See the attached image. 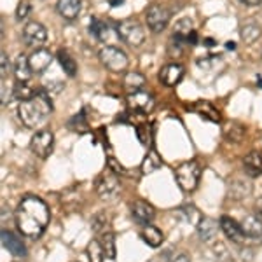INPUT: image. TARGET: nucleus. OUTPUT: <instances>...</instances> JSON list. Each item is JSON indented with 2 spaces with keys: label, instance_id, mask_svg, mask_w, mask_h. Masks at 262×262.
I'll list each match as a JSON object with an SVG mask.
<instances>
[{
  "label": "nucleus",
  "instance_id": "nucleus-1",
  "mask_svg": "<svg viewBox=\"0 0 262 262\" xmlns=\"http://www.w3.org/2000/svg\"><path fill=\"white\" fill-rule=\"evenodd\" d=\"M51 221L49 206L35 196H27L16 210V226L21 234L39 238Z\"/></svg>",
  "mask_w": 262,
  "mask_h": 262
},
{
  "label": "nucleus",
  "instance_id": "nucleus-2",
  "mask_svg": "<svg viewBox=\"0 0 262 262\" xmlns=\"http://www.w3.org/2000/svg\"><path fill=\"white\" fill-rule=\"evenodd\" d=\"M51 112H53V103H51V95L46 90H37L30 100L19 101L18 105L19 119L30 129L44 124Z\"/></svg>",
  "mask_w": 262,
  "mask_h": 262
},
{
  "label": "nucleus",
  "instance_id": "nucleus-3",
  "mask_svg": "<svg viewBox=\"0 0 262 262\" xmlns=\"http://www.w3.org/2000/svg\"><path fill=\"white\" fill-rule=\"evenodd\" d=\"M200 177H201V166L196 159L179 164V168L175 170L177 184H179V187L184 192H192L198 187V184H200Z\"/></svg>",
  "mask_w": 262,
  "mask_h": 262
},
{
  "label": "nucleus",
  "instance_id": "nucleus-4",
  "mask_svg": "<svg viewBox=\"0 0 262 262\" xmlns=\"http://www.w3.org/2000/svg\"><path fill=\"white\" fill-rule=\"evenodd\" d=\"M117 35L122 42H126L131 48H140L145 40V30L138 21L135 19H124L116 25Z\"/></svg>",
  "mask_w": 262,
  "mask_h": 262
},
{
  "label": "nucleus",
  "instance_id": "nucleus-5",
  "mask_svg": "<svg viewBox=\"0 0 262 262\" xmlns=\"http://www.w3.org/2000/svg\"><path fill=\"white\" fill-rule=\"evenodd\" d=\"M98 58H100L101 65L111 72H124L129 65V60H128V56H126V53L121 51L119 48H116V46H105V48H101L98 53Z\"/></svg>",
  "mask_w": 262,
  "mask_h": 262
},
{
  "label": "nucleus",
  "instance_id": "nucleus-6",
  "mask_svg": "<svg viewBox=\"0 0 262 262\" xmlns=\"http://www.w3.org/2000/svg\"><path fill=\"white\" fill-rule=\"evenodd\" d=\"M121 191V182L117 179V175L112 170L107 173H101L96 180V194H98L100 200L108 201L112 198H116Z\"/></svg>",
  "mask_w": 262,
  "mask_h": 262
},
{
  "label": "nucleus",
  "instance_id": "nucleus-7",
  "mask_svg": "<svg viewBox=\"0 0 262 262\" xmlns=\"http://www.w3.org/2000/svg\"><path fill=\"white\" fill-rule=\"evenodd\" d=\"M145 18L147 27L150 28L152 33H161L168 27V23H170L171 12L164 6H161V4H152L145 12Z\"/></svg>",
  "mask_w": 262,
  "mask_h": 262
},
{
  "label": "nucleus",
  "instance_id": "nucleus-8",
  "mask_svg": "<svg viewBox=\"0 0 262 262\" xmlns=\"http://www.w3.org/2000/svg\"><path fill=\"white\" fill-rule=\"evenodd\" d=\"M30 149L37 158L40 159H48L53 154L54 149V135L49 129H42L39 133H35L32 137L30 142Z\"/></svg>",
  "mask_w": 262,
  "mask_h": 262
},
{
  "label": "nucleus",
  "instance_id": "nucleus-9",
  "mask_svg": "<svg viewBox=\"0 0 262 262\" xmlns=\"http://www.w3.org/2000/svg\"><path fill=\"white\" fill-rule=\"evenodd\" d=\"M126 101H128L129 108H133L135 112H140V114H150L156 107L154 96L147 90H137V91L128 93Z\"/></svg>",
  "mask_w": 262,
  "mask_h": 262
},
{
  "label": "nucleus",
  "instance_id": "nucleus-10",
  "mask_svg": "<svg viewBox=\"0 0 262 262\" xmlns=\"http://www.w3.org/2000/svg\"><path fill=\"white\" fill-rule=\"evenodd\" d=\"M23 40L30 48H40L48 40V30H46V27L40 25L39 21H28L23 28Z\"/></svg>",
  "mask_w": 262,
  "mask_h": 262
},
{
  "label": "nucleus",
  "instance_id": "nucleus-11",
  "mask_svg": "<svg viewBox=\"0 0 262 262\" xmlns=\"http://www.w3.org/2000/svg\"><path fill=\"white\" fill-rule=\"evenodd\" d=\"M221 229L224 234L227 236V239H231L232 243L236 245H245V242H247V234H245L242 224H238L234 221V219L227 217V215H222L221 217Z\"/></svg>",
  "mask_w": 262,
  "mask_h": 262
},
{
  "label": "nucleus",
  "instance_id": "nucleus-12",
  "mask_svg": "<svg viewBox=\"0 0 262 262\" xmlns=\"http://www.w3.org/2000/svg\"><path fill=\"white\" fill-rule=\"evenodd\" d=\"M131 217L135 219V222L140 224V226H147L154 221L156 217V210L150 203L147 201H135L131 205Z\"/></svg>",
  "mask_w": 262,
  "mask_h": 262
},
{
  "label": "nucleus",
  "instance_id": "nucleus-13",
  "mask_svg": "<svg viewBox=\"0 0 262 262\" xmlns=\"http://www.w3.org/2000/svg\"><path fill=\"white\" fill-rule=\"evenodd\" d=\"M182 77H184V67L179 63H168L159 70V81L168 88L177 86L182 81Z\"/></svg>",
  "mask_w": 262,
  "mask_h": 262
},
{
  "label": "nucleus",
  "instance_id": "nucleus-14",
  "mask_svg": "<svg viewBox=\"0 0 262 262\" xmlns=\"http://www.w3.org/2000/svg\"><path fill=\"white\" fill-rule=\"evenodd\" d=\"M0 238H2L4 248H6V250H9L14 257H25V255H27V248H25V245L19 239L18 234H14V232L7 231V229H2V232H0Z\"/></svg>",
  "mask_w": 262,
  "mask_h": 262
},
{
  "label": "nucleus",
  "instance_id": "nucleus-15",
  "mask_svg": "<svg viewBox=\"0 0 262 262\" xmlns=\"http://www.w3.org/2000/svg\"><path fill=\"white\" fill-rule=\"evenodd\" d=\"M82 2L81 0H58L56 11L65 21H75L81 14Z\"/></svg>",
  "mask_w": 262,
  "mask_h": 262
},
{
  "label": "nucleus",
  "instance_id": "nucleus-16",
  "mask_svg": "<svg viewBox=\"0 0 262 262\" xmlns=\"http://www.w3.org/2000/svg\"><path fill=\"white\" fill-rule=\"evenodd\" d=\"M28 61H30L32 70L35 72V74H40V72H44L51 65V61H53V54H51L49 49L39 48V49L33 51L30 56H28Z\"/></svg>",
  "mask_w": 262,
  "mask_h": 262
},
{
  "label": "nucleus",
  "instance_id": "nucleus-17",
  "mask_svg": "<svg viewBox=\"0 0 262 262\" xmlns=\"http://www.w3.org/2000/svg\"><path fill=\"white\" fill-rule=\"evenodd\" d=\"M243 170L248 177L257 179L262 175V154L259 150H252L243 158Z\"/></svg>",
  "mask_w": 262,
  "mask_h": 262
},
{
  "label": "nucleus",
  "instance_id": "nucleus-18",
  "mask_svg": "<svg viewBox=\"0 0 262 262\" xmlns=\"http://www.w3.org/2000/svg\"><path fill=\"white\" fill-rule=\"evenodd\" d=\"M242 227L247 234L248 239H253V242H262V221L255 215H247L242 222Z\"/></svg>",
  "mask_w": 262,
  "mask_h": 262
},
{
  "label": "nucleus",
  "instance_id": "nucleus-19",
  "mask_svg": "<svg viewBox=\"0 0 262 262\" xmlns=\"http://www.w3.org/2000/svg\"><path fill=\"white\" fill-rule=\"evenodd\" d=\"M12 72H14V77H16V82H28L33 74L32 67H30V61L25 54H18L16 58L14 65H12Z\"/></svg>",
  "mask_w": 262,
  "mask_h": 262
},
{
  "label": "nucleus",
  "instance_id": "nucleus-20",
  "mask_svg": "<svg viewBox=\"0 0 262 262\" xmlns=\"http://www.w3.org/2000/svg\"><path fill=\"white\" fill-rule=\"evenodd\" d=\"M252 185L243 179H234L229 182V187H227V196L234 201H242L243 198L250 196Z\"/></svg>",
  "mask_w": 262,
  "mask_h": 262
},
{
  "label": "nucleus",
  "instance_id": "nucleus-21",
  "mask_svg": "<svg viewBox=\"0 0 262 262\" xmlns=\"http://www.w3.org/2000/svg\"><path fill=\"white\" fill-rule=\"evenodd\" d=\"M224 138L231 143H242L245 135H247V128L238 121H229L224 126Z\"/></svg>",
  "mask_w": 262,
  "mask_h": 262
},
{
  "label": "nucleus",
  "instance_id": "nucleus-22",
  "mask_svg": "<svg viewBox=\"0 0 262 262\" xmlns=\"http://www.w3.org/2000/svg\"><path fill=\"white\" fill-rule=\"evenodd\" d=\"M161 166H163L161 156L158 154V150H156V149H150L149 152H147V156L143 158V161L140 164V171H142V175H150V173L158 171Z\"/></svg>",
  "mask_w": 262,
  "mask_h": 262
},
{
  "label": "nucleus",
  "instance_id": "nucleus-23",
  "mask_svg": "<svg viewBox=\"0 0 262 262\" xmlns=\"http://www.w3.org/2000/svg\"><path fill=\"white\" fill-rule=\"evenodd\" d=\"M140 236H142L143 242H145L152 248L159 247V245L163 243V232H161V229H159V227H156V226H152V224H147V226H143Z\"/></svg>",
  "mask_w": 262,
  "mask_h": 262
},
{
  "label": "nucleus",
  "instance_id": "nucleus-24",
  "mask_svg": "<svg viewBox=\"0 0 262 262\" xmlns=\"http://www.w3.org/2000/svg\"><path fill=\"white\" fill-rule=\"evenodd\" d=\"M192 111L198 112L200 116H203L205 119H208L212 122L221 121V112H219L217 108L210 103V101H196V103L192 105Z\"/></svg>",
  "mask_w": 262,
  "mask_h": 262
},
{
  "label": "nucleus",
  "instance_id": "nucleus-25",
  "mask_svg": "<svg viewBox=\"0 0 262 262\" xmlns=\"http://www.w3.org/2000/svg\"><path fill=\"white\" fill-rule=\"evenodd\" d=\"M58 61H60V67L69 77H75V75H77V63H75V60L65 49L58 51Z\"/></svg>",
  "mask_w": 262,
  "mask_h": 262
},
{
  "label": "nucleus",
  "instance_id": "nucleus-26",
  "mask_svg": "<svg viewBox=\"0 0 262 262\" xmlns=\"http://www.w3.org/2000/svg\"><path fill=\"white\" fill-rule=\"evenodd\" d=\"M198 227H200V236L205 242H212V239L217 236V222L212 221V219L208 217H203L201 222L198 224Z\"/></svg>",
  "mask_w": 262,
  "mask_h": 262
},
{
  "label": "nucleus",
  "instance_id": "nucleus-27",
  "mask_svg": "<svg viewBox=\"0 0 262 262\" xmlns=\"http://www.w3.org/2000/svg\"><path fill=\"white\" fill-rule=\"evenodd\" d=\"M122 84H124L128 93L143 90V86H145V77H143L140 72H129V74L124 75V82Z\"/></svg>",
  "mask_w": 262,
  "mask_h": 262
},
{
  "label": "nucleus",
  "instance_id": "nucleus-28",
  "mask_svg": "<svg viewBox=\"0 0 262 262\" xmlns=\"http://www.w3.org/2000/svg\"><path fill=\"white\" fill-rule=\"evenodd\" d=\"M100 243H101V247H103L105 257L111 260L116 259V236H114L112 232H103Z\"/></svg>",
  "mask_w": 262,
  "mask_h": 262
},
{
  "label": "nucleus",
  "instance_id": "nucleus-29",
  "mask_svg": "<svg viewBox=\"0 0 262 262\" xmlns=\"http://www.w3.org/2000/svg\"><path fill=\"white\" fill-rule=\"evenodd\" d=\"M192 32V21L189 18L180 19L179 23L175 25V30H173V37L179 40H184L187 44V35Z\"/></svg>",
  "mask_w": 262,
  "mask_h": 262
},
{
  "label": "nucleus",
  "instance_id": "nucleus-30",
  "mask_svg": "<svg viewBox=\"0 0 262 262\" xmlns=\"http://www.w3.org/2000/svg\"><path fill=\"white\" fill-rule=\"evenodd\" d=\"M239 33H242V40L245 42V44H253L255 40L260 39L262 30H260V27L250 23V25H245Z\"/></svg>",
  "mask_w": 262,
  "mask_h": 262
},
{
  "label": "nucleus",
  "instance_id": "nucleus-31",
  "mask_svg": "<svg viewBox=\"0 0 262 262\" xmlns=\"http://www.w3.org/2000/svg\"><path fill=\"white\" fill-rule=\"evenodd\" d=\"M86 253H88V259H90V262H103V259H105L103 247H101V243L98 242V239H93V242L88 245Z\"/></svg>",
  "mask_w": 262,
  "mask_h": 262
},
{
  "label": "nucleus",
  "instance_id": "nucleus-32",
  "mask_svg": "<svg viewBox=\"0 0 262 262\" xmlns=\"http://www.w3.org/2000/svg\"><path fill=\"white\" fill-rule=\"evenodd\" d=\"M90 33L95 35V39L105 40L108 37V27L105 25V21H101L98 18H93L90 23Z\"/></svg>",
  "mask_w": 262,
  "mask_h": 262
},
{
  "label": "nucleus",
  "instance_id": "nucleus-33",
  "mask_svg": "<svg viewBox=\"0 0 262 262\" xmlns=\"http://www.w3.org/2000/svg\"><path fill=\"white\" fill-rule=\"evenodd\" d=\"M12 90H14V98H18L19 101H27L35 95V90L28 88L27 82H16V86Z\"/></svg>",
  "mask_w": 262,
  "mask_h": 262
},
{
  "label": "nucleus",
  "instance_id": "nucleus-34",
  "mask_svg": "<svg viewBox=\"0 0 262 262\" xmlns=\"http://www.w3.org/2000/svg\"><path fill=\"white\" fill-rule=\"evenodd\" d=\"M184 44H185L184 40H179V39H175V37H171L170 44H168V56L179 60L182 54H184Z\"/></svg>",
  "mask_w": 262,
  "mask_h": 262
},
{
  "label": "nucleus",
  "instance_id": "nucleus-35",
  "mask_svg": "<svg viewBox=\"0 0 262 262\" xmlns=\"http://www.w3.org/2000/svg\"><path fill=\"white\" fill-rule=\"evenodd\" d=\"M137 135H138V140H140L142 145H150V129H149V126H145V124H142V126H138L137 128Z\"/></svg>",
  "mask_w": 262,
  "mask_h": 262
},
{
  "label": "nucleus",
  "instance_id": "nucleus-36",
  "mask_svg": "<svg viewBox=\"0 0 262 262\" xmlns=\"http://www.w3.org/2000/svg\"><path fill=\"white\" fill-rule=\"evenodd\" d=\"M30 11H32L30 2H27V0H23V2H19L18 9H16V19H19V21L27 19V18H28V14H30Z\"/></svg>",
  "mask_w": 262,
  "mask_h": 262
},
{
  "label": "nucleus",
  "instance_id": "nucleus-37",
  "mask_svg": "<svg viewBox=\"0 0 262 262\" xmlns=\"http://www.w3.org/2000/svg\"><path fill=\"white\" fill-rule=\"evenodd\" d=\"M0 100H2V105H7L12 98V95H14V90H9V88L6 86V79H2V86H0Z\"/></svg>",
  "mask_w": 262,
  "mask_h": 262
},
{
  "label": "nucleus",
  "instance_id": "nucleus-38",
  "mask_svg": "<svg viewBox=\"0 0 262 262\" xmlns=\"http://www.w3.org/2000/svg\"><path fill=\"white\" fill-rule=\"evenodd\" d=\"M7 70H9V58H7L6 51H0V77L6 79Z\"/></svg>",
  "mask_w": 262,
  "mask_h": 262
},
{
  "label": "nucleus",
  "instance_id": "nucleus-39",
  "mask_svg": "<svg viewBox=\"0 0 262 262\" xmlns=\"http://www.w3.org/2000/svg\"><path fill=\"white\" fill-rule=\"evenodd\" d=\"M74 124H77L75 126V131H82V129H86V121H84V117L82 116H74L72 117V121L69 122V126H74Z\"/></svg>",
  "mask_w": 262,
  "mask_h": 262
},
{
  "label": "nucleus",
  "instance_id": "nucleus-40",
  "mask_svg": "<svg viewBox=\"0 0 262 262\" xmlns=\"http://www.w3.org/2000/svg\"><path fill=\"white\" fill-rule=\"evenodd\" d=\"M107 164H108V170H112L114 173H116V175H122V173H126V170H124V168H122L121 164L117 163V161H116V159H114V158H108Z\"/></svg>",
  "mask_w": 262,
  "mask_h": 262
},
{
  "label": "nucleus",
  "instance_id": "nucleus-41",
  "mask_svg": "<svg viewBox=\"0 0 262 262\" xmlns=\"http://www.w3.org/2000/svg\"><path fill=\"white\" fill-rule=\"evenodd\" d=\"M44 90L49 93V95H58L63 90V84L61 82H48L44 86Z\"/></svg>",
  "mask_w": 262,
  "mask_h": 262
},
{
  "label": "nucleus",
  "instance_id": "nucleus-42",
  "mask_svg": "<svg viewBox=\"0 0 262 262\" xmlns=\"http://www.w3.org/2000/svg\"><path fill=\"white\" fill-rule=\"evenodd\" d=\"M215 61H219V58H205V60L201 58V60L198 61V67H200V69H205L206 70V69H210V67H212Z\"/></svg>",
  "mask_w": 262,
  "mask_h": 262
},
{
  "label": "nucleus",
  "instance_id": "nucleus-43",
  "mask_svg": "<svg viewBox=\"0 0 262 262\" xmlns=\"http://www.w3.org/2000/svg\"><path fill=\"white\" fill-rule=\"evenodd\" d=\"M187 44H191V46H196L198 44V33L194 32V30L187 35Z\"/></svg>",
  "mask_w": 262,
  "mask_h": 262
},
{
  "label": "nucleus",
  "instance_id": "nucleus-44",
  "mask_svg": "<svg viewBox=\"0 0 262 262\" xmlns=\"http://www.w3.org/2000/svg\"><path fill=\"white\" fill-rule=\"evenodd\" d=\"M171 262H191V260H189V257L185 255V253H179V255L173 257Z\"/></svg>",
  "mask_w": 262,
  "mask_h": 262
},
{
  "label": "nucleus",
  "instance_id": "nucleus-45",
  "mask_svg": "<svg viewBox=\"0 0 262 262\" xmlns=\"http://www.w3.org/2000/svg\"><path fill=\"white\" fill-rule=\"evenodd\" d=\"M255 210H257V213H259L260 217H262V198H259V200H257V203H255Z\"/></svg>",
  "mask_w": 262,
  "mask_h": 262
},
{
  "label": "nucleus",
  "instance_id": "nucleus-46",
  "mask_svg": "<svg viewBox=\"0 0 262 262\" xmlns=\"http://www.w3.org/2000/svg\"><path fill=\"white\" fill-rule=\"evenodd\" d=\"M243 2L250 7H255V6H259V2H262V0H243Z\"/></svg>",
  "mask_w": 262,
  "mask_h": 262
},
{
  "label": "nucleus",
  "instance_id": "nucleus-47",
  "mask_svg": "<svg viewBox=\"0 0 262 262\" xmlns=\"http://www.w3.org/2000/svg\"><path fill=\"white\" fill-rule=\"evenodd\" d=\"M122 2H124V0H111V6L112 7H119Z\"/></svg>",
  "mask_w": 262,
  "mask_h": 262
},
{
  "label": "nucleus",
  "instance_id": "nucleus-48",
  "mask_svg": "<svg viewBox=\"0 0 262 262\" xmlns=\"http://www.w3.org/2000/svg\"><path fill=\"white\" fill-rule=\"evenodd\" d=\"M226 48L229 49V51H234V49H236V44H234V42H227Z\"/></svg>",
  "mask_w": 262,
  "mask_h": 262
},
{
  "label": "nucleus",
  "instance_id": "nucleus-49",
  "mask_svg": "<svg viewBox=\"0 0 262 262\" xmlns=\"http://www.w3.org/2000/svg\"><path fill=\"white\" fill-rule=\"evenodd\" d=\"M257 86L262 88V79H259V81H257Z\"/></svg>",
  "mask_w": 262,
  "mask_h": 262
}]
</instances>
